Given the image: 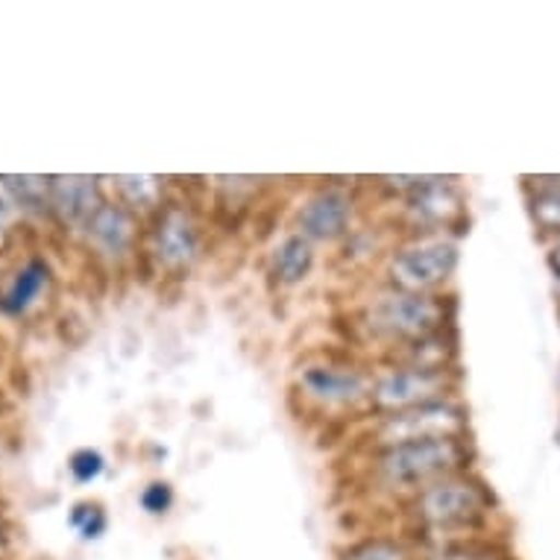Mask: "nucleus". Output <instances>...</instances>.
I'll list each match as a JSON object with an SVG mask.
<instances>
[{
  "mask_svg": "<svg viewBox=\"0 0 560 560\" xmlns=\"http://www.w3.org/2000/svg\"><path fill=\"white\" fill-rule=\"evenodd\" d=\"M7 194H0V226H3V221H7V214H10V206H7Z\"/></svg>",
  "mask_w": 560,
  "mask_h": 560,
  "instance_id": "obj_24",
  "label": "nucleus"
},
{
  "mask_svg": "<svg viewBox=\"0 0 560 560\" xmlns=\"http://www.w3.org/2000/svg\"><path fill=\"white\" fill-rule=\"evenodd\" d=\"M7 549V525H3V520H0V551Z\"/></svg>",
  "mask_w": 560,
  "mask_h": 560,
  "instance_id": "obj_25",
  "label": "nucleus"
},
{
  "mask_svg": "<svg viewBox=\"0 0 560 560\" xmlns=\"http://www.w3.org/2000/svg\"><path fill=\"white\" fill-rule=\"evenodd\" d=\"M546 265H549L551 276L560 282V241H555L549 247V256H546Z\"/></svg>",
  "mask_w": 560,
  "mask_h": 560,
  "instance_id": "obj_23",
  "label": "nucleus"
},
{
  "mask_svg": "<svg viewBox=\"0 0 560 560\" xmlns=\"http://www.w3.org/2000/svg\"><path fill=\"white\" fill-rule=\"evenodd\" d=\"M434 560H508V558H499V555H490V551L452 549V551H443L441 558H434Z\"/></svg>",
  "mask_w": 560,
  "mask_h": 560,
  "instance_id": "obj_22",
  "label": "nucleus"
},
{
  "mask_svg": "<svg viewBox=\"0 0 560 560\" xmlns=\"http://www.w3.org/2000/svg\"><path fill=\"white\" fill-rule=\"evenodd\" d=\"M314 261H317L314 241H308L300 232H291L276 244L273 256H270V276L279 285H300L314 270Z\"/></svg>",
  "mask_w": 560,
  "mask_h": 560,
  "instance_id": "obj_13",
  "label": "nucleus"
},
{
  "mask_svg": "<svg viewBox=\"0 0 560 560\" xmlns=\"http://www.w3.org/2000/svg\"><path fill=\"white\" fill-rule=\"evenodd\" d=\"M469 467V446L464 434L423 438V441L390 443L373 452V478L385 490H413L434 485Z\"/></svg>",
  "mask_w": 560,
  "mask_h": 560,
  "instance_id": "obj_1",
  "label": "nucleus"
},
{
  "mask_svg": "<svg viewBox=\"0 0 560 560\" xmlns=\"http://www.w3.org/2000/svg\"><path fill=\"white\" fill-rule=\"evenodd\" d=\"M352 212L355 202L343 188H323L303 202L296 214V232L308 241H338L352 226Z\"/></svg>",
  "mask_w": 560,
  "mask_h": 560,
  "instance_id": "obj_10",
  "label": "nucleus"
},
{
  "mask_svg": "<svg viewBox=\"0 0 560 560\" xmlns=\"http://www.w3.org/2000/svg\"><path fill=\"white\" fill-rule=\"evenodd\" d=\"M364 329L390 347H413L446 329V305L434 294H408L387 288L364 305Z\"/></svg>",
  "mask_w": 560,
  "mask_h": 560,
  "instance_id": "obj_2",
  "label": "nucleus"
},
{
  "mask_svg": "<svg viewBox=\"0 0 560 560\" xmlns=\"http://www.w3.org/2000/svg\"><path fill=\"white\" fill-rule=\"evenodd\" d=\"M0 191L21 212H50V176H0Z\"/></svg>",
  "mask_w": 560,
  "mask_h": 560,
  "instance_id": "obj_16",
  "label": "nucleus"
},
{
  "mask_svg": "<svg viewBox=\"0 0 560 560\" xmlns=\"http://www.w3.org/2000/svg\"><path fill=\"white\" fill-rule=\"evenodd\" d=\"M68 525L83 534V540H101L109 520H106V511L97 502H80L68 516Z\"/></svg>",
  "mask_w": 560,
  "mask_h": 560,
  "instance_id": "obj_19",
  "label": "nucleus"
},
{
  "mask_svg": "<svg viewBox=\"0 0 560 560\" xmlns=\"http://www.w3.org/2000/svg\"><path fill=\"white\" fill-rule=\"evenodd\" d=\"M493 508V497L478 478L455 472L423 487L413 499V514L423 528L438 534L472 532L485 523Z\"/></svg>",
  "mask_w": 560,
  "mask_h": 560,
  "instance_id": "obj_3",
  "label": "nucleus"
},
{
  "mask_svg": "<svg viewBox=\"0 0 560 560\" xmlns=\"http://www.w3.org/2000/svg\"><path fill=\"white\" fill-rule=\"evenodd\" d=\"M296 385L312 405L323 411H352L370 405L373 378L359 368L335 364V361H312L296 373Z\"/></svg>",
  "mask_w": 560,
  "mask_h": 560,
  "instance_id": "obj_6",
  "label": "nucleus"
},
{
  "mask_svg": "<svg viewBox=\"0 0 560 560\" xmlns=\"http://www.w3.org/2000/svg\"><path fill=\"white\" fill-rule=\"evenodd\" d=\"M103 202L97 176H50V212L65 226L85 230Z\"/></svg>",
  "mask_w": 560,
  "mask_h": 560,
  "instance_id": "obj_11",
  "label": "nucleus"
},
{
  "mask_svg": "<svg viewBox=\"0 0 560 560\" xmlns=\"http://www.w3.org/2000/svg\"><path fill=\"white\" fill-rule=\"evenodd\" d=\"M83 232L101 256L124 258L136 247L138 221L127 206H120V202H103Z\"/></svg>",
  "mask_w": 560,
  "mask_h": 560,
  "instance_id": "obj_12",
  "label": "nucleus"
},
{
  "mask_svg": "<svg viewBox=\"0 0 560 560\" xmlns=\"http://www.w3.org/2000/svg\"><path fill=\"white\" fill-rule=\"evenodd\" d=\"M115 188L120 191V200L127 202V209H153L162 206V191L165 179L159 176H115Z\"/></svg>",
  "mask_w": 560,
  "mask_h": 560,
  "instance_id": "obj_17",
  "label": "nucleus"
},
{
  "mask_svg": "<svg viewBox=\"0 0 560 560\" xmlns=\"http://www.w3.org/2000/svg\"><path fill=\"white\" fill-rule=\"evenodd\" d=\"M555 441H558V446H560V420H558V432H555Z\"/></svg>",
  "mask_w": 560,
  "mask_h": 560,
  "instance_id": "obj_26",
  "label": "nucleus"
},
{
  "mask_svg": "<svg viewBox=\"0 0 560 560\" xmlns=\"http://www.w3.org/2000/svg\"><path fill=\"white\" fill-rule=\"evenodd\" d=\"M452 370L450 368H394L373 378L370 408H376L382 417L396 411H408L417 405L450 399Z\"/></svg>",
  "mask_w": 560,
  "mask_h": 560,
  "instance_id": "obj_5",
  "label": "nucleus"
},
{
  "mask_svg": "<svg viewBox=\"0 0 560 560\" xmlns=\"http://www.w3.org/2000/svg\"><path fill=\"white\" fill-rule=\"evenodd\" d=\"M528 191V214L542 235L560 241V176H537Z\"/></svg>",
  "mask_w": 560,
  "mask_h": 560,
  "instance_id": "obj_15",
  "label": "nucleus"
},
{
  "mask_svg": "<svg viewBox=\"0 0 560 560\" xmlns=\"http://www.w3.org/2000/svg\"><path fill=\"white\" fill-rule=\"evenodd\" d=\"M464 429H467V411L452 399H438L382 417L376 429V446L423 441V438H455L464 434Z\"/></svg>",
  "mask_w": 560,
  "mask_h": 560,
  "instance_id": "obj_8",
  "label": "nucleus"
},
{
  "mask_svg": "<svg viewBox=\"0 0 560 560\" xmlns=\"http://www.w3.org/2000/svg\"><path fill=\"white\" fill-rule=\"evenodd\" d=\"M340 560H413V551L396 537H368L352 542Z\"/></svg>",
  "mask_w": 560,
  "mask_h": 560,
  "instance_id": "obj_18",
  "label": "nucleus"
},
{
  "mask_svg": "<svg viewBox=\"0 0 560 560\" xmlns=\"http://www.w3.org/2000/svg\"><path fill=\"white\" fill-rule=\"evenodd\" d=\"M68 469H71V476L80 485H92L94 478H101V472L106 469V458H103L101 452L92 450V446H85V450H77L71 458H68Z\"/></svg>",
  "mask_w": 560,
  "mask_h": 560,
  "instance_id": "obj_20",
  "label": "nucleus"
},
{
  "mask_svg": "<svg viewBox=\"0 0 560 560\" xmlns=\"http://www.w3.org/2000/svg\"><path fill=\"white\" fill-rule=\"evenodd\" d=\"M464 214V194L450 176H423L405 194V218L417 232L434 235Z\"/></svg>",
  "mask_w": 560,
  "mask_h": 560,
  "instance_id": "obj_9",
  "label": "nucleus"
},
{
  "mask_svg": "<svg viewBox=\"0 0 560 560\" xmlns=\"http://www.w3.org/2000/svg\"><path fill=\"white\" fill-rule=\"evenodd\" d=\"M150 253L165 273H188L202 253L197 218L179 202H162L150 230Z\"/></svg>",
  "mask_w": 560,
  "mask_h": 560,
  "instance_id": "obj_7",
  "label": "nucleus"
},
{
  "mask_svg": "<svg viewBox=\"0 0 560 560\" xmlns=\"http://www.w3.org/2000/svg\"><path fill=\"white\" fill-rule=\"evenodd\" d=\"M47 285H50V265L45 258H30L27 265L12 276V282L0 296V312L24 314L42 296Z\"/></svg>",
  "mask_w": 560,
  "mask_h": 560,
  "instance_id": "obj_14",
  "label": "nucleus"
},
{
  "mask_svg": "<svg viewBox=\"0 0 560 560\" xmlns=\"http://www.w3.org/2000/svg\"><path fill=\"white\" fill-rule=\"evenodd\" d=\"M458 244L443 235H425L405 244L390 256V288L408 294H434L458 270Z\"/></svg>",
  "mask_w": 560,
  "mask_h": 560,
  "instance_id": "obj_4",
  "label": "nucleus"
},
{
  "mask_svg": "<svg viewBox=\"0 0 560 560\" xmlns=\"http://www.w3.org/2000/svg\"><path fill=\"white\" fill-rule=\"evenodd\" d=\"M138 502H141V508H144L148 514H167V508L174 505V487L167 485V481H150V485L141 490Z\"/></svg>",
  "mask_w": 560,
  "mask_h": 560,
  "instance_id": "obj_21",
  "label": "nucleus"
}]
</instances>
